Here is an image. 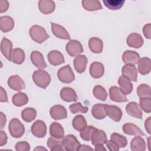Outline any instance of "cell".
Returning a JSON list of instances; mask_svg holds the SVG:
<instances>
[{"instance_id": "8d00e7d4", "label": "cell", "mask_w": 151, "mask_h": 151, "mask_svg": "<svg viewBox=\"0 0 151 151\" xmlns=\"http://www.w3.org/2000/svg\"><path fill=\"white\" fill-rule=\"evenodd\" d=\"M47 146L50 150H64V148L62 144V140H60L59 139H57L53 137L48 138L47 142Z\"/></svg>"}, {"instance_id": "bcb514c9", "label": "cell", "mask_w": 151, "mask_h": 151, "mask_svg": "<svg viewBox=\"0 0 151 151\" xmlns=\"http://www.w3.org/2000/svg\"><path fill=\"white\" fill-rule=\"evenodd\" d=\"M15 149L17 151H28L30 150V145L25 141L19 142L15 145Z\"/></svg>"}, {"instance_id": "44dd1931", "label": "cell", "mask_w": 151, "mask_h": 151, "mask_svg": "<svg viewBox=\"0 0 151 151\" xmlns=\"http://www.w3.org/2000/svg\"><path fill=\"white\" fill-rule=\"evenodd\" d=\"M48 60L49 63L52 65H58L65 62L63 55L57 50H52L49 52L48 54Z\"/></svg>"}, {"instance_id": "7c38bea8", "label": "cell", "mask_w": 151, "mask_h": 151, "mask_svg": "<svg viewBox=\"0 0 151 151\" xmlns=\"http://www.w3.org/2000/svg\"><path fill=\"white\" fill-rule=\"evenodd\" d=\"M106 111L107 116L114 122H119L122 119V111L116 106L106 104Z\"/></svg>"}, {"instance_id": "52a82bcc", "label": "cell", "mask_w": 151, "mask_h": 151, "mask_svg": "<svg viewBox=\"0 0 151 151\" xmlns=\"http://www.w3.org/2000/svg\"><path fill=\"white\" fill-rule=\"evenodd\" d=\"M31 130L34 136L38 138L44 137L47 133V126L44 122L41 120L35 121L31 127Z\"/></svg>"}, {"instance_id": "ba28073f", "label": "cell", "mask_w": 151, "mask_h": 151, "mask_svg": "<svg viewBox=\"0 0 151 151\" xmlns=\"http://www.w3.org/2000/svg\"><path fill=\"white\" fill-rule=\"evenodd\" d=\"M109 95L110 99L113 101L118 103L127 101V99L126 95L118 87H111L109 89Z\"/></svg>"}, {"instance_id": "2e32d148", "label": "cell", "mask_w": 151, "mask_h": 151, "mask_svg": "<svg viewBox=\"0 0 151 151\" xmlns=\"http://www.w3.org/2000/svg\"><path fill=\"white\" fill-rule=\"evenodd\" d=\"M126 42L129 47L134 48H139L143 45L144 41L140 34L132 33L127 38Z\"/></svg>"}, {"instance_id": "6da1fadb", "label": "cell", "mask_w": 151, "mask_h": 151, "mask_svg": "<svg viewBox=\"0 0 151 151\" xmlns=\"http://www.w3.org/2000/svg\"><path fill=\"white\" fill-rule=\"evenodd\" d=\"M32 79L35 84L42 88H46L51 82L50 75L42 69L36 70L34 72Z\"/></svg>"}, {"instance_id": "d4e9b609", "label": "cell", "mask_w": 151, "mask_h": 151, "mask_svg": "<svg viewBox=\"0 0 151 151\" xmlns=\"http://www.w3.org/2000/svg\"><path fill=\"white\" fill-rule=\"evenodd\" d=\"M91 113L93 116L99 120L103 119L107 116L106 111V104L97 103L94 104L91 109Z\"/></svg>"}, {"instance_id": "11a10c76", "label": "cell", "mask_w": 151, "mask_h": 151, "mask_svg": "<svg viewBox=\"0 0 151 151\" xmlns=\"http://www.w3.org/2000/svg\"><path fill=\"white\" fill-rule=\"evenodd\" d=\"M94 149L90 147L88 145H80V146H78V149H77V150L78 151H81V150H93Z\"/></svg>"}, {"instance_id": "4316f807", "label": "cell", "mask_w": 151, "mask_h": 151, "mask_svg": "<svg viewBox=\"0 0 151 151\" xmlns=\"http://www.w3.org/2000/svg\"><path fill=\"white\" fill-rule=\"evenodd\" d=\"M87 64V58L84 55H79L74 60V68L78 73H82L85 71Z\"/></svg>"}, {"instance_id": "603a6c76", "label": "cell", "mask_w": 151, "mask_h": 151, "mask_svg": "<svg viewBox=\"0 0 151 151\" xmlns=\"http://www.w3.org/2000/svg\"><path fill=\"white\" fill-rule=\"evenodd\" d=\"M55 4L51 0H40L38 2V8L41 13L49 14L55 10Z\"/></svg>"}, {"instance_id": "681fc988", "label": "cell", "mask_w": 151, "mask_h": 151, "mask_svg": "<svg viewBox=\"0 0 151 151\" xmlns=\"http://www.w3.org/2000/svg\"><path fill=\"white\" fill-rule=\"evenodd\" d=\"M9 7V3L6 0L0 1V12L3 13L6 12Z\"/></svg>"}, {"instance_id": "f546056e", "label": "cell", "mask_w": 151, "mask_h": 151, "mask_svg": "<svg viewBox=\"0 0 151 151\" xmlns=\"http://www.w3.org/2000/svg\"><path fill=\"white\" fill-rule=\"evenodd\" d=\"M88 47L93 53H101L103 51V44L101 40L97 37H92L88 41Z\"/></svg>"}, {"instance_id": "8fae6325", "label": "cell", "mask_w": 151, "mask_h": 151, "mask_svg": "<svg viewBox=\"0 0 151 151\" xmlns=\"http://www.w3.org/2000/svg\"><path fill=\"white\" fill-rule=\"evenodd\" d=\"M8 85L11 89L18 91H21L25 87V83L18 75L11 76L8 80Z\"/></svg>"}, {"instance_id": "484cf974", "label": "cell", "mask_w": 151, "mask_h": 151, "mask_svg": "<svg viewBox=\"0 0 151 151\" xmlns=\"http://www.w3.org/2000/svg\"><path fill=\"white\" fill-rule=\"evenodd\" d=\"M50 134L53 137L61 139L64 136V130L60 123L52 122L50 126Z\"/></svg>"}, {"instance_id": "816d5d0a", "label": "cell", "mask_w": 151, "mask_h": 151, "mask_svg": "<svg viewBox=\"0 0 151 151\" xmlns=\"http://www.w3.org/2000/svg\"><path fill=\"white\" fill-rule=\"evenodd\" d=\"M8 96L6 94V91L4 88L1 87V97H0V101L1 102H8Z\"/></svg>"}, {"instance_id": "7bdbcfd3", "label": "cell", "mask_w": 151, "mask_h": 151, "mask_svg": "<svg viewBox=\"0 0 151 151\" xmlns=\"http://www.w3.org/2000/svg\"><path fill=\"white\" fill-rule=\"evenodd\" d=\"M111 139L115 142L119 147H124L127 145V140L125 136L117 133H113L111 135Z\"/></svg>"}, {"instance_id": "ab89813d", "label": "cell", "mask_w": 151, "mask_h": 151, "mask_svg": "<svg viewBox=\"0 0 151 151\" xmlns=\"http://www.w3.org/2000/svg\"><path fill=\"white\" fill-rule=\"evenodd\" d=\"M125 1L124 0H103L104 5L111 10H118L120 9Z\"/></svg>"}, {"instance_id": "ee69618b", "label": "cell", "mask_w": 151, "mask_h": 151, "mask_svg": "<svg viewBox=\"0 0 151 151\" xmlns=\"http://www.w3.org/2000/svg\"><path fill=\"white\" fill-rule=\"evenodd\" d=\"M69 109L73 114H76L77 113H86L88 110L87 107L83 106L80 103H76L71 104L69 106Z\"/></svg>"}, {"instance_id": "f5cc1de1", "label": "cell", "mask_w": 151, "mask_h": 151, "mask_svg": "<svg viewBox=\"0 0 151 151\" xmlns=\"http://www.w3.org/2000/svg\"><path fill=\"white\" fill-rule=\"evenodd\" d=\"M145 127L149 134H151V117H149L145 121Z\"/></svg>"}, {"instance_id": "ffe728a7", "label": "cell", "mask_w": 151, "mask_h": 151, "mask_svg": "<svg viewBox=\"0 0 151 151\" xmlns=\"http://www.w3.org/2000/svg\"><path fill=\"white\" fill-rule=\"evenodd\" d=\"M118 84L120 86V88L125 95L130 94L133 90V84L131 80L127 77L121 76L118 80Z\"/></svg>"}, {"instance_id": "6f0895ef", "label": "cell", "mask_w": 151, "mask_h": 151, "mask_svg": "<svg viewBox=\"0 0 151 151\" xmlns=\"http://www.w3.org/2000/svg\"><path fill=\"white\" fill-rule=\"evenodd\" d=\"M47 150V149H45L44 147H42L41 146H38V147H37L34 149V150Z\"/></svg>"}, {"instance_id": "f6af8a7d", "label": "cell", "mask_w": 151, "mask_h": 151, "mask_svg": "<svg viewBox=\"0 0 151 151\" xmlns=\"http://www.w3.org/2000/svg\"><path fill=\"white\" fill-rule=\"evenodd\" d=\"M139 106L142 110L147 113L151 112V99L150 97L142 98L140 99Z\"/></svg>"}, {"instance_id": "f1b7e54d", "label": "cell", "mask_w": 151, "mask_h": 151, "mask_svg": "<svg viewBox=\"0 0 151 151\" xmlns=\"http://www.w3.org/2000/svg\"><path fill=\"white\" fill-rule=\"evenodd\" d=\"M12 50V42L5 37L3 38L1 43V51L2 54L8 60H10V57Z\"/></svg>"}, {"instance_id": "74e56055", "label": "cell", "mask_w": 151, "mask_h": 151, "mask_svg": "<svg viewBox=\"0 0 151 151\" xmlns=\"http://www.w3.org/2000/svg\"><path fill=\"white\" fill-rule=\"evenodd\" d=\"M37 116V111L32 107H27L22 111L21 117L23 120L26 122L33 121Z\"/></svg>"}, {"instance_id": "ac0fdd59", "label": "cell", "mask_w": 151, "mask_h": 151, "mask_svg": "<svg viewBox=\"0 0 151 151\" xmlns=\"http://www.w3.org/2000/svg\"><path fill=\"white\" fill-rule=\"evenodd\" d=\"M51 31L54 35L58 38L70 40V36L67 31L61 25L51 22Z\"/></svg>"}, {"instance_id": "d6986e66", "label": "cell", "mask_w": 151, "mask_h": 151, "mask_svg": "<svg viewBox=\"0 0 151 151\" xmlns=\"http://www.w3.org/2000/svg\"><path fill=\"white\" fill-rule=\"evenodd\" d=\"M91 140L94 146L104 145L107 141L106 134L103 130L96 129L93 133Z\"/></svg>"}, {"instance_id": "d6a6232c", "label": "cell", "mask_w": 151, "mask_h": 151, "mask_svg": "<svg viewBox=\"0 0 151 151\" xmlns=\"http://www.w3.org/2000/svg\"><path fill=\"white\" fill-rule=\"evenodd\" d=\"M24 60L25 52L22 49L16 48L12 50L9 61L17 64H21Z\"/></svg>"}, {"instance_id": "5b68a950", "label": "cell", "mask_w": 151, "mask_h": 151, "mask_svg": "<svg viewBox=\"0 0 151 151\" xmlns=\"http://www.w3.org/2000/svg\"><path fill=\"white\" fill-rule=\"evenodd\" d=\"M62 144L64 150L68 151L77 150L80 143L73 134H67L63 137L62 139Z\"/></svg>"}, {"instance_id": "3957f363", "label": "cell", "mask_w": 151, "mask_h": 151, "mask_svg": "<svg viewBox=\"0 0 151 151\" xmlns=\"http://www.w3.org/2000/svg\"><path fill=\"white\" fill-rule=\"evenodd\" d=\"M8 129L11 135L15 138L21 137L25 132V127L21 121L17 119H12L9 123Z\"/></svg>"}, {"instance_id": "4fadbf2b", "label": "cell", "mask_w": 151, "mask_h": 151, "mask_svg": "<svg viewBox=\"0 0 151 151\" xmlns=\"http://www.w3.org/2000/svg\"><path fill=\"white\" fill-rule=\"evenodd\" d=\"M122 76H124L133 81H137V70L133 64H126L122 69Z\"/></svg>"}, {"instance_id": "9c48e42d", "label": "cell", "mask_w": 151, "mask_h": 151, "mask_svg": "<svg viewBox=\"0 0 151 151\" xmlns=\"http://www.w3.org/2000/svg\"><path fill=\"white\" fill-rule=\"evenodd\" d=\"M51 117L56 120L66 119L67 112L65 107L61 105H54L51 107L50 110Z\"/></svg>"}, {"instance_id": "f35d334b", "label": "cell", "mask_w": 151, "mask_h": 151, "mask_svg": "<svg viewBox=\"0 0 151 151\" xmlns=\"http://www.w3.org/2000/svg\"><path fill=\"white\" fill-rule=\"evenodd\" d=\"M93 93L96 99L103 101H106L107 97V93L106 89L100 85H97L94 87Z\"/></svg>"}, {"instance_id": "d590c367", "label": "cell", "mask_w": 151, "mask_h": 151, "mask_svg": "<svg viewBox=\"0 0 151 151\" xmlns=\"http://www.w3.org/2000/svg\"><path fill=\"white\" fill-rule=\"evenodd\" d=\"M72 124L74 129L80 132L87 126V121L83 116L78 114L74 117Z\"/></svg>"}, {"instance_id": "277c9868", "label": "cell", "mask_w": 151, "mask_h": 151, "mask_svg": "<svg viewBox=\"0 0 151 151\" xmlns=\"http://www.w3.org/2000/svg\"><path fill=\"white\" fill-rule=\"evenodd\" d=\"M57 76L59 80L64 83H70L75 79L74 74L68 64L58 70L57 72Z\"/></svg>"}, {"instance_id": "83f0119b", "label": "cell", "mask_w": 151, "mask_h": 151, "mask_svg": "<svg viewBox=\"0 0 151 151\" xmlns=\"http://www.w3.org/2000/svg\"><path fill=\"white\" fill-rule=\"evenodd\" d=\"M14 27V21L9 16H3L0 18V28L4 32L11 31Z\"/></svg>"}, {"instance_id": "b9f144b4", "label": "cell", "mask_w": 151, "mask_h": 151, "mask_svg": "<svg viewBox=\"0 0 151 151\" xmlns=\"http://www.w3.org/2000/svg\"><path fill=\"white\" fill-rule=\"evenodd\" d=\"M96 128L93 126H87L83 130L80 132V136L81 139L85 141L91 140L92 135Z\"/></svg>"}, {"instance_id": "e0dca14e", "label": "cell", "mask_w": 151, "mask_h": 151, "mask_svg": "<svg viewBox=\"0 0 151 151\" xmlns=\"http://www.w3.org/2000/svg\"><path fill=\"white\" fill-rule=\"evenodd\" d=\"M31 60L32 64L40 69H44L46 68L47 64L44 60L42 54L37 51H34L31 53Z\"/></svg>"}, {"instance_id": "1f68e13d", "label": "cell", "mask_w": 151, "mask_h": 151, "mask_svg": "<svg viewBox=\"0 0 151 151\" xmlns=\"http://www.w3.org/2000/svg\"><path fill=\"white\" fill-rule=\"evenodd\" d=\"M151 68L150 59L148 57L140 58L138 62V70L142 75H146L150 73Z\"/></svg>"}, {"instance_id": "f907efd6", "label": "cell", "mask_w": 151, "mask_h": 151, "mask_svg": "<svg viewBox=\"0 0 151 151\" xmlns=\"http://www.w3.org/2000/svg\"><path fill=\"white\" fill-rule=\"evenodd\" d=\"M0 146H2L5 145L7 142V135L5 132L3 130H1L0 132Z\"/></svg>"}, {"instance_id": "30bf717a", "label": "cell", "mask_w": 151, "mask_h": 151, "mask_svg": "<svg viewBox=\"0 0 151 151\" xmlns=\"http://www.w3.org/2000/svg\"><path fill=\"white\" fill-rule=\"evenodd\" d=\"M127 113L132 117L141 119L143 116L142 110L138 103L134 101L129 103L126 107Z\"/></svg>"}, {"instance_id": "db71d44e", "label": "cell", "mask_w": 151, "mask_h": 151, "mask_svg": "<svg viewBox=\"0 0 151 151\" xmlns=\"http://www.w3.org/2000/svg\"><path fill=\"white\" fill-rule=\"evenodd\" d=\"M0 117H1V128L2 129L4 128V127L5 126V124H6V116L2 113L1 112L0 113Z\"/></svg>"}, {"instance_id": "4dcf8cb0", "label": "cell", "mask_w": 151, "mask_h": 151, "mask_svg": "<svg viewBox=\"0 0 151 151\" xmlns=\"http://www.w3.org/2000/svg\"><path fill=\"white\" fill-rule=\"evenodd\" d=\"M146 147L145 140L139 136H136L130 142V148L133 151H144Z\"/></svg>"}, {"instance_id": "7a4b0ae2", "label": "cell", "mask_w": 151, "mask_h": 151, "mask_svg": "<svg viewBox=\"0 0 151 151\" xmlns=\"http://www.w3.org/2000/svg\"><path fill=\"white\" fill-rule=\"evenodd\" d=\"M29 35L32 40L38 44H41L49 38V35L45 29L38 25H33L29 31Z\"/></svg>"}, {"instance_id": "9a60e30c", "label": "cell", "mask_w": 151, "mask_h": 151, "mask_svg": "<svg viewBox=\"0 0 151 151\" xmlns=\"http://www.w3.org/2000/svg\"><path fill=\"white\" fill-rule=\"evenodd\" d=\"M140 60L139 54L134 51L126 50L122 55V60L126 64H136Z\"/></svg>"}, {"instance_id": "e575fe53", "label": "cell", "mask_w": 151, "mask_h": 151, "mask_svg": "<svg viewBox=\"0 0 151 151\" xmlns=\"http://www.w3.org/2000/svg\"><path fill=\"white\" fill-rule=\"evenodd\" d=\"M12 101L15 106L21 107L27 104L28 102V97L25 93L19 92L13 96Z\"/></svg>"}, {"instance_id": "836d02e7", "label": "cell", "mask_w": 151, "mask_h": 151, "mask_svg": "<svg viewBox=\"0 0 151 151\" xmlns=\"http://www.w3.org/2000/svg\"><path fill=\"white\" fill-rule=\"evenodd\" d=\"M82 6L87 11H94L102 9V6L97 0H83Z\"/></svg>"}, {"instance_id": "7dc6e473", "label": "cell", "mask_w": 151, "mask_h": 151, "mask_svg": "<svg viewBox=\"0 0 151 151\" xmlns=\"http://www.w3.org/2000/svg\"><path fill=\"white\" fill-rule=\"evenodd\" d=\"M106 144L108 149L110 151H118L119 150V146L118 145L111 139L107 140Z\"/></svg>"}, {"instance_id": "c3c4849f", "label": "cell", "mask_w": 151, "mask_h": 151, "mask_svg": "<svg viewBox=\"0 0 151 151\" xmlns=\"http://www.w3.org/2000/svg\"><path fill=\"white\" fill-rule=\"evenodd\" d=\"M143 32L145 37L147 39L151 38V24L150 23L145 25L143 28Z\"/></svg>"}, {"instance_id": "cb8c5ba5", "label": "cell", "mask_w": 151, "mask_h": 151, "mask_svg": "<svg viewBox=\"0 0 151 151\" xmlns=\"http://www.w3.org/2000/svg\"><path fill=\"white\" fill-rule=\"evenodd\" d=\"M123 131L124 133L129 135L133 136H145V134L136 125L131 123H125L122 127Z\"/></svg>"}, {"instance_id": "60d3db41", "label": "cell", "mask_w": 151, "mask_h": 151, "mask_svg": "<svg viewBox=\"0 0 151 151\" xmlns=\"http://www.w3.org/2000/svg\"><path fill=\"white\" fill-rule=\"evenodd\" d=\"M137 94L140 99L150 97V87L146 84H142L137 88Z\"/></svg>"}, {"instance_id": "7402d4cb", "label": "cell", "mask_w": 151, "mask_h": 151, "mask_svg": "<svg viewBox=\"0 0 151 151\" xmlns=\"http://www.w3.org/2000/svg\"><path fill=\"white\" fill-rule=\"evenodd\" d=\"M104 73V68L102 63L96 61L93 63L90 67V74L94 78L101 77Z\"/></svg>"}, {"instance_id": "9f6ffc18", "label": "cell", "mask_w": 151, "mask_h": 151, "mask_svg": "<svg viewBox=\"0 0 151 151\" xmlns=\"http://www.w3.org/2000/svg\"><path fill=\"white\" fill-rule=\"evenodd\" d=\"M95 150L97 151L100 150H106V149L103 146V145H98L95 146Z\"/></svg>"}, {"instance_id": "5bb4252c", "label": "cell", "mask_w": 151, "mask_h": 151, "mask_svg": "<svg viewBox=\"0 0 151 151\" xmlns=\"http://www.w3.org/2000/svg\"><path fill=\"white\" fill-rule=\"evenodd\" d=\"M60 97L66 102L76 101L78 99L77 94L74 89L70 87H64L60 91Z\"/></svg>"}, {"instance_id": "8992f818", "label": "cell", "mask_w": 151, "mask_h": 151, "mask_svg": "<svg viewBox=\"0 0 151 151\" xmlns=\"http://www.w3.org/2000/svg\"><path fill=\"white\" fill-rule=\"evenodd\" d=\"M67 53L71 57H77L83 52V48L81 44L77 40H70L65 46Z\"/></svg>"}]
</instances>
